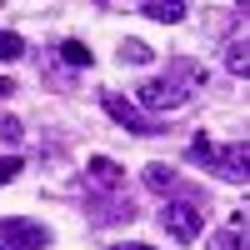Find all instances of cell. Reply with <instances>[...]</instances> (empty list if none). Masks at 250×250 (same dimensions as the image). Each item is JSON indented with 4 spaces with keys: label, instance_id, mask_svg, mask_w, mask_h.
Here are the masks:
<instances>
[{
    "label": "cell",
    "instance_id": "obj_13",
    "mask_svg": "<svg viewBox=\"0 0 250 250\" xmlns=\"http://www.w3.org/2000/svg\"><path fill=\"white\" fill-rule=\"evenodd\" d=\"M60 55H65V65H90V45H85V40H65V45H60Z\"/></svg>",
    "mask_w": 250,
    "mask_h": 250
},
{
    "label": "cell",
    "instance_id": "obj_19",
    "mask_svg": "<svg viewBox=\"0 0 250 250\" xmlns=\"http://www.w3.org/2000/svg\"><path fill=\"white\" fill-rule=\"evenodd\" d=\"M95 5H115V0H95Z\"/></svg>",
    "mask_w": 250,
    "mask_h": 250
},
{
    "label": "cell",
    "instance_id": "obj_6",
    "mask_svg": "<svg viewBox=\"0 0 250 250\" xmlns=\"http://www.w3.org/2000/svg\"><path fill=\"white\" fill-rule=\"evenodd\" d=\"M90 195V220L95 225H115V220H130L135 215V205L125 190H85Z\"/></svg>",
    "mask_w": 250,
    "mask_h": 250
},
{
    "label": "cell",
    "instance_id": "obj_20",
    "mask_svg": "<svg viewBox=\"0 0 250 250\" xmlns=\"http://www.w3.org/2000/svg\"><path fill=\"white\" fill-rule=\"evenodd\" d=\"M235 5H240V10H245V5H250V0H235Z\"/></svg>",
    "mask_w": 250,
    "mask_h": 250
},
{
    "label": "cell",
    "instance_id": "obj_3",
    "mask_svg": "<svg viewBox=\"0 0 250 250\" xmlns=\"http://www.w3.org/2000/svg\"><path fill=\"white\" fill-rule=\"evenodd\" d=\"M160 225H165V235H170V240L195 245L200 230H205V205H200L190 190H185V195H175V200H165V205H160Z\"/></svg>",
    "mask_w": 250,
    "mask_h": 250
},
{
    "label": "cell",
    "instance_id": "obj_9",
    "mask_svg": "<svg viewBox=\"0 0 250 250\" xmlns=\"http://www.w3.org/2000/svg\"><path fill=\"white\" fill-rule=\"evenodd\" d=\"M145 185L150 190H160V195H185V185H180V170H170V165H145Z\"/></svg>",
    "mask_w": 250,
    "mask_h": 250
},
{
    "label": "cell",
    "instance_id": "obj_5",
    "mask_svg": "<svg viewBox=\"0 0 250 250\" xmlns=\"http://www.w3.org/2000/svg\"><path fill=\"white\" fill-rule=\"evenodd\" d=\"M0 245H5V250H45L50 245V230L40 220L5 215V220H0Z\"/></svg>",
    "mask_w": 250,
    "mask_h": 250
},
{
    "label": "cell",
    "instance_id": "obj_11",
    "mask_svg": "<svg viewBox=\"0 0 250 250\" xmlns=\"http://www.w3.org/2000/svg\"><path fill=\"white\" fill-rule=\"evenodd\" d=\"M125 60H130V65H150L155 50L145 45V40H120V65H125Z\"/></svg>",
    "mask_w": 250,
    "mask_h": 250
},
{
    "label": "cell",
    "instance_id": "obj_16",
    "mask_svg": "<svg viewBox=\"0 0 250 250\" xmlns=\"http://www.w3.org/2000/svg\"><path fill=\"white\" fill-rule=\"evenodd\" d=\"M20 165H25L20 155H0V185H10V180L20 175Z\"/></svg>",
    "mask_w": 250,
    "mask_h": 250
},
{
    "label": "cell",
    "instance_id": "obj_10",
    "mask_svg": "<svg viewBox=\"0 0 250 250\" xmlns=\"http://www.w3.org/2000/svg\"><path fill=\"white\" fill-rule=\"evenodd\" d=\"M225 70H230V75H245V70H250V40H245V35H230V40H225Z\"/></svg>",
    "mask_w": 250,
    "mask_h": 250
},
{
    "label": "cell",
    "instance_id": "obj_1",
    "mask_svg": "<svg viewBox=\"0 0 250 250\" xmlns=\"http://www.w3.org/2000/svg\"><path fill=\"white\" fill-rule=\"evenodd\" d=\"M195 85H200V65H195V60H170L165 75H150V80L140 85V100H135V105H140V110H180L185 100L195 95Z\"/></svg>",
    "mask_w": 250,
    "mask_h": 250
},
{
    "label": "cell",
    "instance_id": "obj_22",
    "mask_svg": "<svg viewBox=\"0 0 250 250\" xmlns=\"http://www.w3.org/2000/svg\"><path fill=\"white\" fill-rule=\"evenodd\" d=\"M0 250H5V245H0Z\"/></svg>",
    "mask_w": 250,
    "mask_h": 250
},
{
    "label": "cell",
    "instance_id": "obj_12",
    "mask_svg": "<svg viewBox=\"0 0 250 250\" xmlns=\"http://www.w3.org/2000/svg\"><path fill=\"white\" fill-rule=\"evenodd\" d=\"M245 225H225L220 235H210V250H245Z\"/></svg>",
    "mask_w": 250,
    "mask_h": 250
},
{
    "label": "cell",
    "instance_id": "obj_21",
    "mask_svg": "<svg viewBox=\"0 0 250 250\" xmlns=\"http://www.w3.org/2000/svg\"><path fill=\"white\" fill-rule=\"evenodd\" d=\"M0 5H5V0H0Z\"/></svg>",
    "mask_w": 250,
    "mask_h": 250
},
{
    "label": "cell",
    "instance_id": "obj_18",
    "mask_svg": "<svg viewBox=\"0 0 250 250\" xmlns=\"http://www.w3.org/2000/svg\"><path fill=\"white\" fill-rule=\"evenodd\" d=\"M10 95H15V80H10V75H0V100H10Z\"/></svg>",
    "mask_w": 250,
    "mask_h": 250
},
{
    "label": "cell",
    "instance_id": "obj_7",
    "mask_svg": "<svg viewBox=\"0 0 250 250\" xmlns=\"http://www.w3.org/2000/svg\"><path fill=\"white\" fill-rule=\"evenodd\" d=\"M85 175H90L95 190H125V175H120V165H115L110 155H95V160L85 165Z\"/></svg>",
    "mask_w": 250,
    "mask_h": 250
},
{
    "label": "cell",
    "instance_id": "obj_14",
    "mask_svg": "<svg viewBox=\"0 0 250 250\" xmlns=\"http://www.w3.org/2000/svg\"><path fill=\"white\" fill-rule=\"evenodd\" d=\"M20 55H25V40L15 30H0V60H20Z\"/></svg>",
    "mask_w": 250,
    "mask_h": 250
},
{
    "label": "cell",
    "instance_id": "obj_4",
    "mask_svg": "<svg viewBox=\"0 0 250 250\" xmlns=\"http://www.w3.org/2000/svg\"><path fill=\"white\" fill-rule=\"evenodd\" d=\"M100 105H105V115L120 125V130H130V135H160V130H165V120H160V115L140 110L135 100H125L120 90H105V95H100Z\"/></svg>",
    "mask_w": 250,
    "mask_h": 250
},
{
    "label": "cell",
    "instance_id": "obj_15",
    "mask_svg": "<svg viewBox=\"0 0 250 250\" xmlns=\"http://www.w3.org/2000/svg\"><path fill=\"white\" fill-rule=\"evenodd\" d=\"M20 135H25V125H20L15 115H0V140H5V145H15Z\"/></svg>",
    "mask_w": 250,
    "mask_h": 250
},
{
    "label": "cell",
    "instance_id": "obj_17",
    "mask_svg": "<svg viewBox=\"0 0 250 250\" xmlns=\"http://www.w3.org/2000/svg\"><path fill=\"white\" fill-rule=\"evenodd\" d=\"M110 250H160V245H145V240H120V245H110Z\"/></svg>",
    "mask_w": 250,
    "mask_h": 250
},
{
    "label": "cell",
    "instance_id": "obj_8",
    "mask_svg": "<svg viewBox=\"0 0 250 250\" xmlns=\"http://www.w3.org/2000/svg\"><path fill=\"white\" fill-rule=\"evenodd\" d=\"M185 0H140V15H150V20H160V25H180L185 20Z\"/></svg>",
    "mask_w": 250,
    "mask_h": 250
},
{
    "label": "cell",
    "instance_id": "obj_2",
    "mask_svg": "<svg viewBox=\"0 0 250 250\" xmlns=\"http://www.w3.org/2000/svg\"><path fill=\"white\" fill-rule=\"evenodd\" d=\"M190 160H195V165H205V170H215L220 180H230V185H240V180L250 175V150H245V140L215 145V140L195 135V140H190Z\"/></svg>",
    "mask_w": 250,
    "mask_h": 250
}]
</instances>
